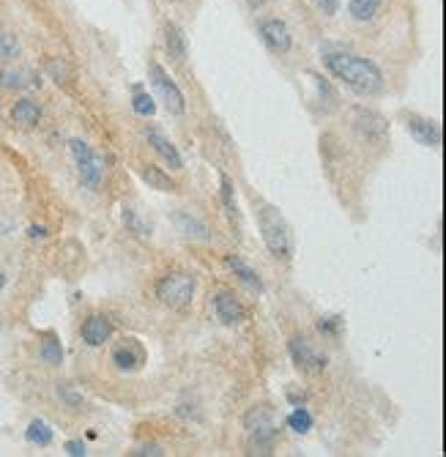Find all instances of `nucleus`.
I'll return each instance as SVG.
<instances>
[{"label": "nucleus", "mask_w": 446, "mask_h": 457, "mask_svg": "<svg viewBox=\"0 0 446 457\" xmlns=\"http://www.w3.org/2000/svg\"><path fill=\"white\" fill-rule=\"evenodd\" d=\"M124 222H126V228L132 230V233H137V236H148V233H151V228L143 225V222L137 219V214L132 211V209H124Z\"/></svg>", "instance_id": "28"}, {"label": "nucleus", "mask_w": 446, "mask_h": 457, "mask_svg": "<svg viewBox=\"0 0 446 457\" xmlns=\"http://www.w3.org/2000/svg\"><path fill=\"white\" fill-rule=\"evenodd\" d=\"M148 80H151L154 90L159 93V99L164 102L167 112H173V115H184V110H186L184 90L179 88V83L167 74V69L161 66L159 61H151V63H148Z\"/></svg>", "instance_id": "4"}, {"label": "nucleus", "mask_w": 446, "mask_h": 457, "mask_svg": "<svg viewBox=\"0 0 446 457\" xmlns=\"http://www.w3.org/2000/svg\"><path fill=\"white\" fill-rule=\"evenodd\" d=\"M72 157L74 164H77V173H80V181L88 189H99V184L105 178V162L93 154V148L85 140H72Z\"/></svg>", "instance_id": "5"}, {"label": "nucleus", "mask_w": 446, "mask_h": 457, "mask_svg": "<svg viewBox=\"0 0 446 457\" xmlns=\"http://www.w3.org/2000/svg\"><path fill=\"white\" fill-rule=\"evenodd\" d=\"M323 63L339 83H345L348 88H354L361 96H378L386 88L383 71L378 69L370 58H361L354 53H326Z\"/></svg>", "instance_id": "1"}, {"label": "nucleus", "mask_w": 446, "mask_h": 457, "mask_svg": "<svg viewBox=\"0 0 446 457\" xmlns=\"http://www.w3.org/2000/svg\"><path fill=\"white\" fill-rule=\"evenodd\" d=\"M3 285H6V277H3V271H0V290H3Z\"/></svg>", "instance_id": "36"}, {"label": "nucleus", "mask_w": 446, "mask_h": 457, "mask_svg": "<svg viewBox=\"0 0 446 457\" xmlns=\"http://www.w3.org/2000/svg\"><path fill=\"white\" fill-rule=\"evenodd\" d=\"M244 427L250 430L255 446H260V449H268L274 443V438H277L274 416H271L268 408H252L250 414H247V419H244Z\"/></svg>", "instance_id": "6"}, {"label": "nucleus", "mask_w": 446, "mask_h": 457, "mask_svg": "<svg viewBox=\"0 0 446 457\" xmlns=\"http://www.w3.org/2000/svg\"><path fill=\"white\" fill-rule=\"evenodd\" d=\"M176 222H179V228L186 233V236H195V238H208V228L200 222V219H195V216H189V214L179 211L176 214Z\"/></svg>", "instance_id": "22"}, {"label": "nucleus", "mask_w": 446, "mask_h": 457, "mask_svg": "<svg viewBox=\"0 0 446 457\" xmlns=\"http://www.w3.org/2000/svg\"><path fill=\"white\" fill-rule=\"evenodd\" d=\"M225 266H228V268H230L233 274L244 282V285H250L252 290L263 293V280H260V277H257V271H255V268H250V266L244 263L241 258H235V255H225Z\"/></svg>", "instance_id": "17"}, {"label": "nucleus", "mask_w": 446, "mask_h": 457, "mask_svg": "<svg viewBox=\"0 0 446 457\" xmlns=\"http://www.w3.org/2000/svg\"><path fill=\"white\" fill-rule=\"evenodd\" d=\"M211 307H214L216 317L225 323V326H238L244 320V304L233 296L230 290H219L211 296Z\"/></svg>", "instance_id": "9"}, {"label": "nucleus", "mask_w": 446, "mask_h": 457, "mask_svg": "<svg viewBox=\"0 0 446 457\" xmlns=\"http://www.w3.org/2000/svg\"><path fill=\"white\" fill-rule=\"evenodd\" d=\"M110 359H112L115 369H121V372H134V369L143 367L145 351L137 340H121V342L112 348Z\"/></svg>", "instance_id": "8"}, {"label": "nucleus", "mask_w": 446, "mask_h": 457, "mask_svg": "<svg viewBox=\"0 0 446 457\" xmlns=\"http://www.w3.org/2000/svg\"><path fill=\"white\" fill-rule=\"evenodd\" d=\"M287 427H290V430H296V433H307V430H312V416H309V411L299 405V408L287 416Z\"/></svg>", "instance_id": "24"}, {"label": "nucleus", "mask_w": 446, "mask_h": 457, "mask_svg": "<svg viewBox=\"0 0 446 457\" xmlns=\"http://www.w3.org/2000/svg\"><path fill=\"white\" fill-rule=\"evenodd\" d=\"M219 194H222V203H225V209L230 214L238 211V206H235V194H233V181L228 176H219Z\"/></svg>", "instance_id": "26"}, {"label": "nucleus", "mask_w": 446, "mask_h": 457, "mask_svg": "<svg viewBox=\"0 0 446 457\" xmlns=\"http://www.w3.org/2000/svg\"><path fill=\"white\" fill-rule=\"evenodd\" d=\"M66 455L85 457V443L83 441H66Z\"/></svg>", "instance_id": "31"}, {"label": "nucleus", "mask_w": 446, "mask_h": 457, "mask_svg": "<svg viewBox=\"0 0 446 457\" xmlns=\"http://www.w3.org/2000/svg\"><path fill=\"white\" fill-rule=\"evenodd\" d=\"M140 178H143L151 189H159V192H176V181L167 176V173H161L159 167H154V164L140 167Z\"/></svg>", "instance_id": "18"}, {"label": "nucleus", "mask_w": 446, "mask_h": 457, "mask_svg": "<svg viewBox=\"0 0 446 457\" xmlns=\"http://www.w3.org/2000/svg\"><path fill=\"white\" fill-rule=\"evenodd\" d=\"M339 326H342V320H339V317H321V320H318V329H321V335L337 337Z\"/></svg>", "instance_id": "29"}, {"label": "nucleus", "mask_w": 446, "mask_h": 457, "mask_svg": "<svg viewBox=\"0 0 446 457\" xmlns=\"http://www.w3.org/2000/svg\"><path fill=\"white\" fill-rule=\"evenodd\" d=\"M28 233H31L33 238H44V236H47V230H44V228H31Z\"/></svg>", "instance_id": "34"}, {"label": "nucleus", "mask_w": 446, "mask_h": 457, "mask_svg": "<svg viewBox=\"0 0 446 457\" xmlns=\"http://www.w3.org/2000/svg\"><path fill=\"white\" fill-rule=\"evenodd\" d=\"M41 359L50 364V367H58L63 362V348H60V340L55 335H47L41 340Z\"/></svg>", "instance_id": "21"}, {"label": "nucleus", "mask_w": 446, "mask_h": 457, "mask_svg": "<svg viewBox=\"0 0 446 457\" xmlns=\"http://www.w3.org/2000/svg\"><path fill=\"white\" fill-rule=\"evenodd\" d=\"M80 335L85 340V345H90V348H102V345L110 340V335H112V323H110L105 315H90V317H85Z\"/></svg>", "instance_id": "13"}, {"label": "nucleus", "mask_w": 446, "mask_h": 457, "mask_svg": "<svg viewBox=\"0 0 446 457\" xmlns=\"http://www.w3.org/2000/svg\"><path fill=\"white\" fill-rule=\"evenodd\" d=\"M164 47H167V53H170V58L173 61H179V63H184L186 61V36L181 33V28L176 25V22H167L164 25Z\"/></svg>", "instance_id": "16"}, {"label": "nucleus", "mask_w": 446, "mask_h": 457, "mask_svg": "<svg viewBox=\"0 0 446 457\" xmlns=\"http://www.w3.org/2000/svg\"><path fill=\"white\" fill-rule=\"evenodd\" d=\"M11 121L17 123V126H22V129L36 126V123L41 121V107H38V102H33V99H19V102H14V107H11Z\"/></svg>", "instance_id": "15"}, {"label": "nucleus", "mask_w": 446, "mask_h": 457, "mask_svg": "<svg viewBox=\"0 0 446 457\" xmlns=\"http://www.w3.org/2000/svg\"><path fill=\"white\" fill-rule=\"evenodd\" d=\"M247 3H250V9H260L263 6V0H247Z\"/></svg>", "instance_id": "35"}, {"label": "nucleus", "mask_w": 446, "mask_h": 457, "mask_svg": "<svg viewBox=\"0 0 446 457\" xmlns=\"http://www.w3.org/2000/svg\"><path fill=\"white\" fill-rule=\"evenodd\" d=\"M381 3L383 0H348V14L356 22H367L381 11Z\"/></svg>", "instance_id": "19"}, {"label": "nucleus", "mask_w": 446, "mask_h": 457, "mask_svg": "<svg viewBox=\"0 0 446 457\" xmlns=\"http://www.w3.org/2000/svg\"><path fill=\"white\" fill-rule=\"evenodd\" d=\"M260 38H263L268 50L277 55L290 53V47H293V36H290L282 19H263L260 22Z\"/></svg>", "instance_id": "7"}, {"label": "nucleus", "mask_w": 446, "mask_h": 457, "mask_svg": "<svg viewBox=\"0 0 446 457\" xmlns=\"http://www.w3.org/2000/svg\"><path fill=\"white\" fill-rule=\"evenodd\" d=\"M50 71H53L55 77H58V83H60V80H63V77L69 74L66 63H63V61H58V58H55V61H50Z\"/></svg>", "instance_id": "32"}, {"label": "nucleus", "mask_w": 446, "mask_h": 457, "mask_svg": "<svg viewBox=\"0 0 446 457\" xmlns=\"http://www.w3.org/2000/svg\"><path fill=\"white\" fill-rule=\"evenodd\" d=\"M405 126H408L410 137L419 140L422 145H428V148H438V145H441V126L435 121L410 112L408 118H405Z\"/></svg>", "instance_id": "10"}, {"label": "nucleus", "mask_w": 446, "mask_h": 457, "mask_svg": "<svg viewBox=\"0 0 446 457\" xmlns=\"http://www.w3.org/2000/svg\"><path fill=\"white\" fill-rule=\"evenodd\" d=\"M25 438L31 441V443H36V446H50L55 433L44 419H33V422L28 424V430H25Z\"/></svg>", "instance_id": "20"}, {"label": "nucleus", "mask_w": 446, "mask_h": 457, "mask_svg": "<svg viewBox=\"0 0 446 457\" xmlns=\"http://www.w3.org/2000/svg\"><path fill=\"white\" fill-rule=\"evenodd\" d=\"M290 356L296 362V367L304 369V372H318V369L326 367V356H318V353L309 348V342L296 337L290 340Z\"/></svg>", "instance_id": "12"}, {"label": "nucleus", "mask_w": 446, "mask_h": 457, "mask_svg": "<svg viewBox=\"0 0 446 457\" xmlns=\"http://www.w3.org/2000/svg\"><path fill=\"white\" fill-rule=\"evenodd\" d=\"M19 53H22V47H19L17 38L9 33H0V58L3 61H14V58H19Z\"/></svg>", "instance_id": "25"}, {"label": "nucleus", "mask_w": 446, "mask_h": 457, "mask_svg": "<svg viewBox=\"0 0 446 457\" xmlns=\"http://www.w3.org/2000/svg\"><path fill=\"white\" fill-rule=\"evenodd\" d=\"M197 293V282L192 274H184V271H173L167 277H161L159 285H156V296L164 307L170 310H184L189 307L192 299Z\"/></svg>", "instance_id": "3"}, {"label": "nucleus", "mask_w": 446, "mask_h": 457, "mask_svg": "<svg viewBox=\"0 0 446 457\" xmlns=\"http://www.w3.org/2000/svg\"><path fill=\"white\" fill-rule=\"evenodd\" d=\"M132 110H134L137 115H143V118H151V115L156 112V102H154V96H151L148 90H134V96H132Z\"/></svg>", "instance_id": "23"}, {"label": "nucleus", "mask_w": 446, "mask_h": 457, "mask_svg": "<svg viewBox=\"0 0 446 457\" xmlns=\"http://www.w3.org/2000/svg\"><path fill=\"white\" fill-rule=\"evenodd\" d=\"M257 225H260V236H263V244L268 246V252L274 258L290 261V255H293V233H290V225L285 222V216L274 206H266L263 211L257 214Z\"/></svg>", "instance_id": "2"}, {"label": "nucleus", "mask_w": 446, "mask_h": 457, "mask_svg": "<svg viewBox=\"0 0 446 457\" xmlns=\"http://www.w3.org/2000/svg\"><path fill=\"white\" fill-rule=\"evenodd\" d=\"M132 455H151V457H159V455H164L161 452V446H156V443H151V446H140L137 452H132Z\"/></svg>", "instance_id": "33"}, {"label": "nucleus", "mask_w": 446, "mask_h": 457, "mask_svg": "<svg viewBox=\"0 0 446 457\" xmlns=\"http://www.w3.org/2000/svg\"><path fill=\"white\" fill-rule=\"evenodd\" d=\"M354 126H356L367 140H375V142L383 140V137H386V132H389L386 121H383L378 112L364 110V107H356V110H354Z\"/></svg>", "instance_id": "11"}, {"label": "nucleus", "mask_w": 446, "mask_h": 457, "mask_svg": "<svg viewBox=\"0 0 446 457\" xmlns=\"http://www.w3.org/2000/svg\"><path fill=\"white\" fill-rule=\"evenodd\" d=\"M339 3H342V0H318V6H321V11L326 17H334V14H337Z\"/></svg>", "instance_id": "30"}, {"label": "nucleus", "mask_w": 446, "mask_h": 457, "mask_svg": "<svg viewBox=\"0 0 446 457\" xmlns=\"http://www.w3.org/2000/svg\"><path fill=\"white\" fill-rule=\"evenodd\" d=\"M0 83L6 85V88H25L28 85V80H25V71H0Z\"/></svg>", "instance_id": "27"}, {"label": "nucleus", "mask_w": 446, "mask_h": 457, "mask_svg": "<svg viewBox=\"0 0 446 457\" xmlns=\"http://www.w3.org/2000/svg\"><path fill=\"white\" fill-rule=\"evenodd\" d=\"M145 140H148V145H151V148H154V151H156V154L164 159V164H167L170 170H181V167H184V159H181L179 148L167 140L164 135H159L156 129H148Z\"/></svg>", "instance_id": "14"}]
</instances>
